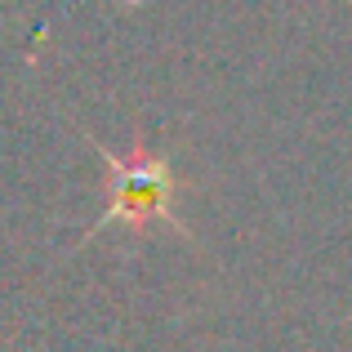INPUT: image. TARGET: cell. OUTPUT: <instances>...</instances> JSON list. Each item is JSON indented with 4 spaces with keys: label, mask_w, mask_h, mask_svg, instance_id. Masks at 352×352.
<instances>
[{
    "label": "cell",
    "mask_w": 352,
    "mask_h": 352,
    "mask_svg": "<svg viewBox=\"0 0 352 352\" xmlns=\"http://www.w3.org/2000/svg\"><path fill=\"white\" fill-rule=\"evenodd\" d=\"M107 170H112V192H107V210L98 214V228L125 223V228H147V223H174V170L165 156L147 152L134 143V152L120 156L103 152Z\"/></svg>",
    "instance_id": "1"
}]
</instances>
